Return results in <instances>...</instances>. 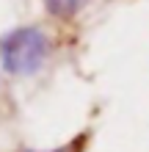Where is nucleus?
Wrapping results in <instances>:
<instances>
[{
	"label": "nucleus",
	"mask_w": 149,
	"mask_h": 152,
	"mask_svg": "<svg viewBox=\"0 0 149 152\" xmlns=\"http://www.w3.org/2000/svg\"><path fill=\"white\" fill-rule=\"evenodd\" d=\"M50 56V39L41 28H17L0 39V61L11 75H33Z\"/></svg>",
	"instance_id": "1"
},
{
	"label": "nucleus",
	"mask_w": 149,
	"mask_h": 152,
	"mask_svg": "<svg viewBox=\"0 0 149 152\" xmlns=\"http://www.w3.org/2000/svg\"><path fill=\"white\" fill-rule=\"evenodd\" d=\"M89 0H44V6L50 8L52 14H58V17H69V14H75L77 8H83Z\"/></svg>",
	"instance_id": "2"
}]
</instances>
